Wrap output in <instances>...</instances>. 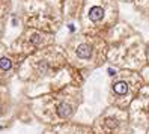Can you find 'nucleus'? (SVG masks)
Here are the masks:
<instances>
[{"label":"nucleus","mask_w":149,"mask_h":134,"mask_svg":"<svg viewBox=\"0 0 149 134\" xmlns=\"http://www.w3.org/2000/svg\"><path fill=\"white\" fill-rule=\"evenodd\" d=\"M104 18H106V9L101 5H93L89 8V11H87V20L91 23H93V24L101 23Z\"/></svg>","instance_id":"1a4fd4ad"},{"label":"nucleus","mask_w":149,"mask_h":134,"mask_svg":"<svg viewBox=\"0 0 149 134\" xmlns=\"http://www.w3.org/2000/svg\"><path fill=\"white\" fill-rule=\"evenodd\" d=\"M142 89V78L139 74L131 71H122L116 75L110 86V103L113 107L125 109L133 103Z\"/></svg>","instance_id":"7ed1b4c3"},{"label":"nucleus","mask_w":149,"mask_h":134,"mask_svg":"<svg viewBox=\"0 0 149 134\" xmlns=\"http://www.w3.org/2000/svg\"><path fill=\"white\" fill-rule=\"evenodd\" d=\"M20 54H14L9 51H0V84H6L8 80H11L15 73H18L20 65Z\"/></svg>","instance_id":"0eeeda50"},{"label":"nucleus","mask_w":149,"mask_h":134,"mask_svg":"<svg viewBox=\"0 0 149 134\" xmlns=\"http://www.w3.org/2000/svg\"><path fill=\"white\" fill-rule=\"evenodd\" d=\"M69 60L75 66H98L102 62V53L91 41H80L71 48Z\"/></svg>","instance_id":"39448f33"},{"label":"nucleus","mask_w":149,"mask_h":134,"mask_svg":"<svg viewBox=\"0 0 149 134\" xmlns=\"http://www.w3.org/2000/svg\"><path fill=\"white\" fill-rule=\"evenodd\" d=\"M130 119L136 125H149V87L140 89L137 96L130 104Z\"/></svg>","instance_id":"423d86ee"},{"label":"nucleus","mask_w":149,"mask_h":134,"mask_svg":"<svg viewBox=\"0 0 149 134\" xmlns=\"http://www.w3.org/2000/svg\"><path fill=\"white\" fill-rule=\"evenodd\" d=\"M81 87L74 84H65L53 92L41 95L30 100V109L36 118L48 125L65 124L75 114L81 104Z\"/></svg>","instance_id":"f257e3e1"},{"label":"nucleus","mask_w":149,"mask_h":134,"mask_svg":"<svg viewBox=\"0 0 149 134\" xmlns=\"http://www.w3.org/2000/svg\"><path fill=\"white\" fill-rule=\"evenodd\" d=\"M66 65V57L54 48H42L27 56L20 65L18 74L23 82L29 84L50 83L62 75Z\"/></svg>","instance_id":"f03ea898"},{"label":"nucleus","mask_w":149,"mask_h":134,"mask_svg":"<svg viewBox=\"0 0 149 134\" xmlns=\"http://www.w3.org/2000/svg\"><path fill=\"white\" fill-rule=\"evenodd\" d=\"M95 134H130V113L119 107H110L92 127Z\"/></svg>","instance_id":"20e7f679"},{"label":"nucleus","mask_w":149,"mask_h":134,"mask_svg":"<svg viewBox=\"0 0 149 134\" xmlns=\"http://www.w3.org/2000/svg\"><path fill=\"white\" fill-rule=\"evenodd\" d=\"M9 91H8L6 84H0V118L9 112Z\"/></svg>","instance_id":"9d476101"},{"label":"nucleus","mask_w":149,"mask_h":134,"mask_svg":"<svg viewBox=\"0 0 149 134\" xmlns=\"http://www.w3.org/2000/svg\"><path fill=\"white\" fill-rule=\"evenodd\" d=\"M44 134H95V133L89 127L65 122V124H59V125L50 127L48 130H45Z\"/></svg>","instance_id":"6e6552de"}]
</instances>
